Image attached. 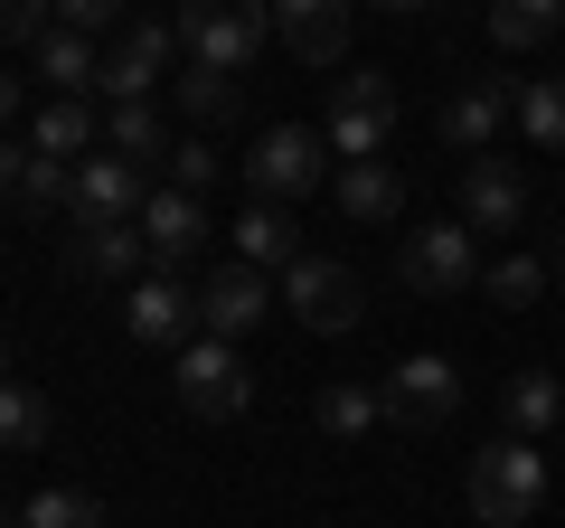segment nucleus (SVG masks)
Masks as SVG:
<instances>
[{"label": "nucleus", "mask_w": 565, "mask_h": 528, "mask_svg": "<svg viewBox=\"0 0 565 528\" xmlns=\"http://www.w3.org/2000/svg\"><path fill=\"white\" fill-rule=\"evenodd\" d=\"M396 284L415 293V303H452V293H471V284H481V236H471L462 218L415 226V236L396 245Z\"/></svg>", "instance_id": "3"}, {"label": "nucleus", "mask_w": 565, "mask_h": 528, "mask_svg": "<svg viewBox=\"0 0 565 528\" xmlns=\"http://www.w3.org/2000/svg\"><path fill=\"white\" fill-rule=\"evenodd\" d=\"M274 39L302 66H340L349 57V0H274Z\"/></svg>", "instance_id": "13"}, {"label": "nucleus", "mask_w": 565, "mask_h": 528, "mask_svg": "<svg viewBox=\"0 0 565 528\" xmlns=\"http://www.w3.org/2000/svg\"><path fill=\"white\" fill-rule=\"evenodd\" d=\"M546 284H556V274H546L537 255H500V264H490V274H481V293H490V303H500V311H527V303H537Z\"/></svg>", "instance_id": "28"}, {"label": "nucleus", "mask_w": 565, "mask_h": 528, "mask_svg": "<svg viewBox=\"0 0 565 528\" xmlns=\"http://www.w3.org/2000/svg\"><path fill=\"white\" fill-rule=\"evenodd\" d=\"M462 226L471 236H509L527 226V170L509 151H471L462 161Z\"/></svg>", "instance_id": "8"}, {"label": "nucleus", "mask_w": 565, "mask_h": 528, "mask_svg": "<svg viewBox=\"0 0 565 528\" xmlns=\"http://www.w3.org/2000/svg\"><path fill=\"white\" fill-rule=\"evenodd\" d=\"M340 114H396V85L377 66H359V76H340Z\"/></svg>", "instance_id": "33"}, {"label": "nucleus", "mask_w": 565, "mask_h": 528, "mask_svg": "<svg viewBox=\"0 0 565 528\" xmlns=\"http://www.w3.org/2000/svg\"><path fill=\"white\" fill-rule=\"evenodd\" d=\"M274 303H282V293L264 284L255 264H226V274H207V293H199V330H207V340H245Z\"/></svg>", "instance_id": "12"}, {"label": "nucleus", "mask_w": 565, "mask_h": 528, "mask_svg": "<svg viewBox=\"0 0 565 528\" xmlns=\"http://www.w3.org/2000/svg\"><path fill=\"white\" fill-rule=\"evenodd\" d=\"M546 274H556V284H565V245H556V255H546Z\"/></svg>", "instance_id": "40"}, {"label": "nucleus", "mask_w": 565, "mask_h": 528, "mask_svg": "<svg viewBox=\"0 0 565 528\" xmlns=\"http://www.w3.org/2000/svg\"><path fill=\"white\" fill-rule=\"evenodd\" d=\"M170 47H180V29H161V20H141V29H122L114 39V57H104V95L114 104H151V85L170 76Z\"/></svg>", "instance_id": "9"}, {"label": "nucleus", "mask_w": 565, "mask_h": 528, "mask_svg": "<svg viewBox=\"0 0 565 528\" xmlns=\"http://www.w3.org/2000/svg\"><path fill=\"white\" fill-rule=\"evenodd\" d=\"M377 10H434V0H377Z\"/></svg>", "instance_id": "39"}, {"label": "nucleus", "mask_w": 565, "mask_h": 528, "mask_svg": "<svg viewBox=\"0 0 565 528\" xmlns=\"http://www.w3.org/2000/svg\"><path fill=\"white\" fill-rule=\"evenodd\" d=\"M47 20H57V0H0V47H10V39L39 47V39H47Z\"/></svg>", "instance_id": "32"}, {"label": "nucleus", "mask_w": 565, "mask_h": 528, "mask_svg": "<svg viewBox=\"0 0 565 528\" xmlns=\"http://www.w3.org/2000/svg\"><path fill=\"white\" fill-rule=\"evenodd\" d=\"M66 255H76V274H95V284H122V274H141L151 245H141V226H76Z\"/></svg>", "instance_id": "17"}, {"label": "nucleus", "mask_w": 565, "mask_h": 528, "mask_svg": "<svg viewBox=\"0 0 565 528\" xmlns=\"http://www.w3.org/2000/svg\"><path fill=\"white\" fill-rule=\"evenodd\" d=\"M180 114L189 123H226L236 114V76H226V66H189L180 76Z\"/></svg>", "instance_id": "29"}, {"label": "nucleus", "mask_w": 565, "mask_h": 528, "mask_svg": "<svg viewBox=\"0 0 565 528\" xmlns=\"http://www.w3.org/2000/svg\"><path fill=\"white\" fill-rule=\"evenodd\" d=\"M377 397H386V425H405V434H444L452 415H462V378H452V359H396Z\"/></svg>", "instance_id": "6"}, {"label": "nucleus", "mask_w": 565, "mask_h": 528, "mask_svg": "<svg viewBox=\"0 0 565 528\" xmlns=\"http://www.w3.org/2000/svg\"><path fill=\"white\" fill-rule=\"evenodd\" d=\"M141 208H151V189H141V170L122 161V151L76 161V226H132Z\"/></svg>", "instance_id": "11"}, {"label": "nucleus", "mask_w": 565, "mask_h": 528, "mask_svg": "<svg viewBox=\"0 0 565 528\" xmlns=\"http://www.w3.org/2000/svg\"><path fill=\"white\" fill-rule=\"evenodd\" d=\"M104 151H122V161H161V151H180L170 142V123L151 114V104H114V114H104Z\"/></svg>", "instance_id": "21"}, {"label": "nucleus", "mask_w": 565, "mask_h": 528, "mask_svg": "<svg viewBox=\"0 0 565 528\" xmlns=\"http://www.w3.org/2000/svg\"><path fill=\"white\" fill-rule=\"evenodd\" d=\"M340 208L349 218H367V226H386L405 208V170H386V161H340Z\"/></svg>", "instance_id": "18"}, {"label": "nucleus", "mask_w": 565, "mask_h": 528, "mask_svg": "<svg viewBox=\"0 0 565 528\" xmlns=\"http://www.w3.org/2000/svg\"><path fill=\"white\" fill-rule=\"evenodd\" d=\"M565 29V0H490V47H546Z\"/></svg>", "instance_id": "22"}, {"label": "nucleus", "mask_w": 565, "mask_h": 528, "mask_svg": "<svg viewBox=\"0 0 565 528\" xmlns=\"http://www.w3.org/2000/svg\"><path fill=\"white\" fill-rule=\"evenodd\" d=\"M0 528H20V519H10V509H0Z\"/></svg>", "instance_id": "41"}, {"label": "nucleus", "mask_w": 565, "mask_h": 528, "mask_svg": "<svg viewBox=\"0 0 565 528\" xmlns=\"http://www.w3.org/2000/svg\"><path fill=\"white\" fill-rule=\"evenodd\" d=\"M537 509H546V453L527 434H500L471 453V519L481 528H527Z\"/></svg>", "instance_id": "1"}, {"label": "nucleus", "mask_w": 565, "mask_h": 528, "mask_svg": "<svg viewBox=\"0 0 565 528\" xmlns=\"http://www.w3.org/2000/svg\"><path fill=\"white\" fill-rule=\"evenodd\" d=\"M519 133H527L537 151H565V76L519 85Z\"/></svg>", "instance_id": "26"}, {"label": "nucleus", "mask_w": 565, "mask_h": 528, "mask_svg": "<svg viewBox=\"0 0 565 528\" xmlns=\"http://www.w3.org/2000/svg\"><path fill=\"white\" fill-rule=\"evenodd\" d=\"M500 406H509V434H527V444H537V434H546V425H556V415H565V387L546 378V368H519V378H509V397H500Z\"/></svg>", "instance_id": "23"}, {"label": "nucleus", "mask_w": 565, "mask_h": 528, "mask_svg": "<svg viewBox=\"0 0 565 528\" xmlns=\"http://www.w3.org/2000/svg\"><path fill=\"white\" fill-rule=\"evenodd\" d=\"M10 378H20V368H10V340H0V387H10Z\"/></svg>", "instance_id": "38"}, {"label": "nucleus", "mask_w": 565, "mask_h": 528, "mask_svg": "<svg viewBox=\"0 0 565 528\" xmlns=\"http://www.w3.org/2000/svg\"><path fill=\"white\" fill-rule=\"evenodd\" d=\"M39 76L57 85V95H85V85L104 76V57H95V39H76V29H47L39 39Z\"/></svg>", "instance_id": "24"}, {"label": "nucleus", "mask_w": 565, "mask_h": 528, "mask_svg": "<svg viewBox=\"0 0 565 528\" xmlns=\"http://www.w3.org/2000/svg\"><path fill=\"white\" fill-rule=\"evenodd\" d=\"M122 330H132L141 349H189V330H199V293H189L180 274H151V284H132V303H122Z\"/></svg>", "instance_id": "10"}, {"label": "nucleus", "mask_w": 565, "mask_h": 528, "mask_svg": "<svg viewBox=\"0 0 565 528\" xmlns=\"http://www.w3.org/2000/svg\"><path fill=\"white\" fill-rule=\"evenodd\" d=\"M274 39V0H180V57L245 76L255 47Z\"/></svg>", "instance_id": "2"}, {"label": "nucleus", "mask_w": 565, "mask_h": 528, "mask_svg": "<svg viewBox=\"0 0 565 528\" xmlns=\"http://www.w3.org/2000/svg\"><path fill=\"white\" fill-rule=\"evenodd\" d=\"M104 20H122V0H57V29H76V39H95Z\"/></svg>", "instance_id": "35"}, {"label": "nucleus", "mask_w": 565, "mask_h": 528, "mask_svg": "<svg viewBox=\"0 0 565 528\" xmlns=\"http://www.w3.org/2000/svg\"><path fill=\"white\" fill-rule=\"evenodd\" d=\"M236 264H255V274H274V264H282V274H292V264H302V226L282 218L274 199H255V208H245V226H236Z\"/></svg>", "instance_id": "16"}, {"label": "nucleus", "mask_w": 565, "mask_h": 528, "mask_svg": "<svg viewBox=\"0 0 565 528\" xmlns=\"http://www.w3.org/2000/svg\"><path fill=\"white\" fill-rule=\"evenodd\" d=\"M10 114H20V85H10V76H0V123H10Z\"/></svg>", "instance_id": "37"}, {"label": "nucleus", "mask_w": 565, "mask_h": 528, "mask_svg": "<svg viewBox=\"0 0 565 528\" xmlns=\"http://www.w3.org/2000/svg\"><path fill=\"white\" fill-rule=\"evenodd\" d=\"M20 199L39 208V218H57V208H76V161H47V151H39V161H29V189H20Z\"/></svg>", "instance_id": "31"}, {"label": "nucleus", "mask_w": 565, "mask_h": 528, "mask_svg": "<svg viewBox=\"0 0 565 528\" xmlns=\"http://www.w3.org/2000/svg\"><path fill=\"white\" fill-rule=\"evenodd\" d=\"M20 528H104V500L95 490H39L20 509Z\"/></svg>", "instance_id": "30"}, {"label": "nucleus", "mask_w": 565, "mask_h": 528, "mask_svg": "<svg viewBox=\"0 0 565 528\" xmlns=\"http://www.w3.org/2000/svg\"><path fill=\"white\" fill-rule=\"evenodd\" d=\"M386 133H396V114H340V104H330V123H321V142L340 151V161H386Z\"/></svg>", "instance_id": "27"}, {"label": "nucleus", "mask_w": 565, "mask_h": 528, "mask_svg": "<svg viewBox=\"0 0 565 528\" xmlns=\"http://www.w3.org/2000/svg\"><path fill=\"white\" fill-rule=\"evenodd\" d=\"M170 387H180V406L199 415V425H226V415L255 406V378H245L236 340H189L180 359H170Z\"/></svg>", "instance_id": "4"}, {"label": "nucleus", "mask_w": 565, "mask_h": 528, "mask_svg": "<svg viewBox=\"0 0 565 528\" xmlns=\"http://www.w3.org/2000/svg\"><path fill=\"white\" fill-rule=\"evenodd\" d=\"M29 161H39V151H20V142H0V199H20V189H29Z\"/></svg>", "instance_id": "36"}, {"label": "nucleus", "mask_w": 565, "mask_h": 528, "mask_svg": "<svg viewBox=\"0 0 565 528\" xmlns=\"http://www.w3.org/2000/svg\"><path fill=\"white\" fill-rule=\"evenodd\" d=\"M519 114V85H500V76H481V85H462V95L444 104V142L452 151H490L500 142V123Z\"/></svg>", "instance_id": "15"}, {"label": "nucleus", "mask_w": 565, "mask_h": 528, "mask_svg": "<svg viewBox=\"0 0 565 528\" xmlns=\"http://www.w3.org/2000/svg\"><path fill=\"white\" fill-rule=\"evenodd\" d=\"M282 311H292L302 330H330V340H340V330H359L367 284L349 274V264H330V255H302L292 274H282Z\"/></svg>", "instance_id": "5"}, {"label": "nucleus", "mask_w": 565, "mask_h": 528, "mask_svg": "<svg viewBox=\"0 0 565 528\" xmlns=\"http://www.w3.org/2000/svg\"><path fill=\"white\" fill-rule=\"evenodd\" d=\"M170 170H180L189 199H207V189H217V151H207V142H180V151H170Z\"/></svg>", "instance_id": "34"}, {"label": "nucleus", "mask_w": 565, "mask_h": 528, "mask_svg": "<svg viewBox=\"0 0 565 528\" xmlns=\"http://www.w3.org/2000/svg\"><path fill=\"white\" fill-rule=\"evenodd\" d=\"M311 415H321L330 444H359L367 425H386V397H377V387H359V378H340V387H321V406H311Z\"/></svg>", "instance_id": "20"}, {"label": "nucleus", "mask_w": 565, "mask_h": 528, "mask_svg": "<svg viewBox=\"0 0 565 528\" xmlns=\"http://www.w3.org/2000/svg\"><path fill=\"white\" fill-rule=\"evenodd\" d=\"M47 425H57V406H47L39 387H20V378L0 387V444H10V453H39Z\"/></svg>", "instance_id": "25"}, {"label": "nucleus", "mask_w": 565, "mask_h": 528, "mask_svg": "<svg viewBox=\"0 0 565 528\" xmlns=\"http://www.w3.org/2000/svg\"><path fill=\"white\" fill-rule=\"evenodd\" d=\"M245 180H255L274 208L282 199H311V189H321V133H311V123H274V133H255Z\"/></svg>", "instance_id": "7"}, {"label": "nucleus", "mask_w": 565, "mask_h": 528, "mask_svg": "<svg viewBox=\"0 0 565 528\" xmlns=\"http://www.w3.org/2000/svg\"><path fill=\"white\" fill-rule=\"evenodd\" d=\"M199 236H207V208L189 199V189H151V208H141V245H151V264L180 274V264L199 255Z\"/></svg>", "instance_id": "14"}, {"label": "nucleus", "mask_w": 565, "mask_h": 528, "mask_svg": "<svg viewBox=\"0 0 565 528\" xmlns=\"http://www.w3.org/2000/svg\"><path fill=\"white\" fill-rule=\"evenodd\" d=\"M29 151H47V161H85L95 151V114H85V95H57L39 123H29Z\"/></svg>", "instance_id": "19"}]
</instances>
